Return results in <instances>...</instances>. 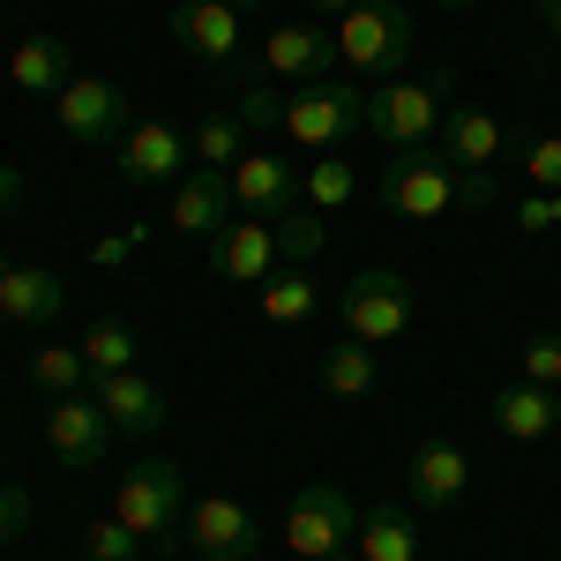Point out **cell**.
<instances>
[{
  "instance_id": "cell-42",
  "label": "cell",
  "mask_w": 561,
  "mask_h": 561,
  "mask_svg": "<svg viewBox=\"0 0 561 561\" xmlns=\"http://www.w3.org/2000/svg\"><path fill=\"white\" fill-rule=\"evenodd\" d=\"M442 8H479V0H442Z\"/></svg>"
},
{
  "instance_id": "cell-35",
  "label": "cell",
  "mask_w": 561,
  "mask_h": 561,
  "mask_svg": "<svg viewBox=\"0 0 561 561\" xmlns=\"http://www.w3.org/2000/svg\"><path fill=\"white\" fill-rule=\"evenodd\" d=\"M23 531H31V494L23 486H0V547L23 539Z\"/></svg>"
},
{
  "instance_id": "cell-4",
  "label": "cell",
  "mask_w": 561,
  "mask_h": 561,
  "mask_svg": "<svg viewBox=\"0 0 561 561\" xmlns=\"http://www.w3.org/2000/svg\"><path fill=\"white\" fill-rule=\"evenodd\" d=\"M113 517L128 524V531H142V539H173L180 517H187V479H180L173 457H142V465H128L121 486H113Z\"/></svg>"
},
{
  "instance_id": "cell-33",
  "label": "cell",
  "mask_w": 561,
  "mask_h": 561,
  "mask_svg": "<svg viewBox=\"0 0 561 561\" xmlns=\"http://www.w3.org/2000/svg\"><path fill=\"white\" fill-rule=\"evenodd\" d=\"M524 180L539 195H561V135H531L524 142Z\"/></svg>"
},
{
  "instance_id": "cell-14",
  "label": "cell",
  "mask_w": 561,
  "mask_h": 561,
  "mask_svg": "<svg viewBox=\"0 0 561 561\" xmlns=\"http://www.w3.org/2000/svg\"><path fill=\"white\" fill-rule=\"evenodd\" d=\"M277 262H285L277 225H262V217H232V225L210 240V270L225 277V285H262Z\"/></svg>"
},
{
  "instance_id": "cell-23",
  "label": "cell",
  "mask_w": 561,
  "mask_h": 561,
  "mask_svg": "<svg viewBox=\"0 0 561 561\" xmlns=\"http://www.w3.org/2000/svg\"><path fill=\"white\" fill-rule=\"evenodd\" d=\"M8 76H15L23 98H60V90L76 83V53H68L60 38H23L15 53H8Z\"/></svg>"
},
{
  "instance_id": "cell-8",
  "label": "cell",
  "mask_w": 561,
  "mask_h": 561,
  "mask_svg": "<svg viewBox=\"0 0 561 561\" xmlns=\"http://www.w3.org/2000/svg\"><path fill=\"white\" fill-rule=\"evenodd\" d=\"M45 449H53L60 472H90V465H105V449H113V420H105V404H98L90 389L53 397V404H45Z\"/></svg>"
},
{
  "instance_id": "cell-21",
  "label": "cell",
  "mask_w": 561,
  "mask_h": 561,
  "mask_svg": "<svg viewBox=\"0 0 561 561\" xmlns=\"http://www.w3.org/2000/svg\"><path fill=\"white\" fill-rule=\"evenodd\" d=\"M359 561H420V510L412 502H375L359 517V539H352Z\"/></svg>"
},
{
  "instance_id": "cell-26",
  "label": "cell",
  "mask_w": 561,
  "mask_h": 561,
  "mask_svg": "<svg viewBox=\"0 0 561 561\" xmlns=\"http://www.w3.org/2000/svg\"><path fill=\"white\" fill-rule=\"evenodd\" d=\"M83 367H90V382L98 375H128L135 367V352H142V337H135V322H121V314H105V322H90L83 330Z\"/></svg>"
},
{
  "instance_id": "cell-40",
  "label": "cell",
  "mask_w": 561,
  "mask_h": 561,
  "mask_svg": "<svg viewBox=\"0 0 561 561\" xmlns=\"http://www.w3.org/2000/svg\"><path fill=\"white\" fill-rule=\"evenodd\" d=\"M531 8H539V23H547V31L561 38V0H531Z\"/></svg>"
},
{
  "instance_id": "cell-32",
  "label": "cell",
  "mask_w": 561,
  "mask_h": 561,
  "mask_svg": "<svg viewBox=\"0 0 561 561\" xmlns=\"http://www.w3.org/2000/svg\"><path fill=\"white\" fill-rule=\"evenodd\" d=\"M240 128H248V135H270V128H277V135H285V90H270L255 76V83L240 90Z\"/></svg>"
},
{
  "instance_id": "cell-45",
  "label": "cell",
  "mask_w": 561,
  "mask_h": 561,
  "mask_svg": "<svg viewBox=\"0 0 561 561\" xmlns=\"http://www.w3.org/2000/svg\"><path fill=\"white\" fill-rule=\"evenodd\" d=\"M0 270H8V255H0Z\"/></svg>"
},
{
  "instance_id": "cell-7",
  "label": "cell",
  "mask_w": 561,
  "mask_h": 561,
  "mask_svg": "<svg viewBox=\"0 0 561 561\" xmlns=\"http://www.w3.org/2000/svg\"><path fill=\"white\" fill-rule=\"evenodd\" d=\"M382 210L389 217H412V225H427V217L457 210V165L420 142V150H397L382 165Z\"/></svg>"
},
{
  "instance_id": "cell-25",
  "label": "cell",
  "mask_w": 561,
  "mask_h": 561,
  "mask_svg": "<svg viewBox=\"0 0 561 561\" xmlns=\"http://www.w3.org/2000/svg\"><path fill=\"white\" fill-rule=\"evenodd\" d=\"M382 382V367H375V345H359V337H337V345H322V389L330 397H375Z\"/></svg>"
},
{
  "instance_id": "cell-2",
  "label": "cell",
  "mask_w": 561,
  "mask_h": 561,
  "mask_svg": "<svg viewBox=\"0 0 561 561\" xmlns=\"http://www.w3.org/2000/svg\"><path fill=\"white\" fill-rule=\"evenodd\" d=\"M352 539H359L352 494L337 486V479H307L300 494H293V510H285V547H293L300 561H359Z\"/></svg>"
},
{
  "instance_id": "cell-37",
  "label": "cell",
  "mask_w": 561,
  "mask_h": 561,
  "mask_svg": "<svg viewBox=\"0 0 561 561\" xmlns=\"http://www.w3.org/2000/svg\"><path fill=\"white\" fill-rule=\"evenodd\" d=\"M135 248H142V225H128V232H113V240H98V248H90V262H105V270H113V262H128Z\"/></svg>"
},
{
  "instance_id": "cell-47",
  "label": "cell",
  "mask_w": 561,
  "mask_h": 561,
  "mask_svg": "<svg viewBox=\"0 0 561 561\" xmlns=\"http://www.w3.org/2000/svg\"><path fill=\"white\" fill-rule=\"evenodd\" d=\"M195 561H203V554H195Z\"/></svg>"
},
{
  "instance_id": "cell-15",
  "label": "cell",
  "mask_w": 561,
  "mask_h": 561,
  "mask_svg": "<svg viewBox=\"0 0 561 561\" xmlns=\"http://www.w3.org/2000/svg\"><path fill=\"white\" fill-rule=\"evenodd\" d=\"M457 173H502V150H510V128L479 105H449L442 113V142H434Z\"/></svg>"
},
{
  "instance_id": "cell-10",
  "label": "cell",
  "mask_w": 561,
  "mask_h": 561,
  "mask_svg": "<svg viewBox=\"0 0 561 561\" xmlns=\"http://www.w3.org/2000/svg\"><path fill=\"white\" fill-rule=\"evenodd\" d=\"M128 90L105 83V76H76V83L53 98V121L68 142H113V135H128Z\"/></svg>"
},
{
  "instance_id": "cell-46",
  "label": "cell",
  "mask_w": 561,
  "mask_h": 561,
  "mask_svg": "<svg viewBox=\"0 0 561 561\" xmlns=\"http://www.w3.org/2000/svg\"><path fill=\"white\" fill-rule=\"evenodd\" d=\"M293 561H300V554H293Z\"/></svg>"
},
{
  "instance_id": "cell-11",
  "label": "cell",
  "mask_w": 561,
  "mask_h": 561,
  "mask_svg": "<svg viewBox=\"0 0 561 561\" xmlns=\"http://www.w3.org/2000/svg\"><path fill=\"white\" fill-rule=\"evenodd\" d=\"M187 173H195V150L173 121H142L121 135V180L128 187H180Z\"/></svg>"
},
{
  "instance_id": "cell-39",
  "label": "cell",
  "mask_w": 561,
  "mask_h": 561,
  "mask_svg": "<svg viewBox=\"0 0 561 561\" xmlns=\"http://www.w3.org/2000/svg\"><path fill=\"white\" fill-rule=\"evenodd\" d=\"M352 8H359V0H314V23H322V15H330V23H345Z\"/></svg>"
},
{
  "instance_id": "cell-1",
  "label": "cell",
  "mask_w": 561,
  "mask_h": 561,
  "mask_svg": "<svg viewBox=\"0 0 561 561\" xmlns=\"http://www.w3.org/2000/svg\"><path fill=\"white\" fill-rule=\"evenodd\" d=\"M449 68H434V76H389V83L367 90V135L389 142V150H420L442 135V98H449Z\"/></svg>"
},
{
  "instance_id": "cell-9",
  "label": "cell",
  "mask_w": 561,
  "mask_h": 561,
  "mask_svg": "<svg viewBox=\"0 0 561 561\" xmlns=\"http://www.w3.org/2000/svg\"><path fill=\"white\" fill-rule=\"evenodd\" d=\"M180 531H187V547H195L203 561H255L262 554L255 510H248V502H232V494H203V502H187Z\"/></svg>"
},
{
  "instance_id": "cell-31",
  "label": "cell",
  "mask_w": 561,
  "mask_h": 561,
  "mask_svg": "<svg viewBox=\"0 0 561 561\" xmlns=\"http://www.w3.org/2000/svg\"><path fill=\"white\" fill-rule=\"evenodd\" d=\"M322 240H330L322 210H285V217H277V248H285V262H314V255H322Z\"/></svg>"
},
{
  "instance_id": "cell-22",
  "label": "cell",
  "mask_w": 561,
  "mask_h": 561,
  "mask_svg": "<svg viewBox=\"0 0 561 561\" xmlns=\"http://www.w3.org/2000/svg\"><path fill=\"white\" fill-rule=\"evenodd\" d=\"M561 427V389H539V382H517L494 397V434L502 442H547Z\"/></svg>"
},
{
  "instance_id": "cell-43",
  "label": "cell",
  "mask_w": 561,
  "mask_h": 561,
  "mask_svg": "<svg viewBox=\"0 0 561 561\" xmlns=\"http://www.w3.org/2000/svg\"><path fill=\"white\" fill-rule=\"evenodd\" d=\"M554 225H561V195H554Z\"/></svg>"
},
{
  "instance_id": "cell-19",
  "label": "cell",
  "mask_w": 561,
  "mask_h": 561,
  "mask_svg": "<svg viewBox=\"0 0 561 561\" xmlns=\"http://www.w3.org/2000/svg\"><path fill=\"white\" fill-rule=\"evenodd\" d=\"M60 277L53 270H31V262H8L0 270V314H8V330H45V322H60Z\"/></svg>"
},
{
  "instance_id": "cell-18",
  "label": "cell",
  "mask_w": 561,
  "mask_h": 561,
  "mask_svg": "<svg viewBox=\"0 0 561 561\" xmlns=\"http://www.w3.org/2000/svg\"><path fill=\"white\" fill-rule=\"evenodd\" d=\"M173 38L195 53V60H232L240 68V8H225V0H180L173 8Z\"/></svg>"
},
{
  "instance_id": "cell-20",
  "label": "cell",
  "mask_w": 561,
  "mask_h": 561,
  "mask_svg": "<svg viewBox=\"0 0 561 561\" xmlns=\"http://www.w3.org/2000/svg\"><path fill=\"white\" fill-rule=\"evenodd\" d=\"M412 510H457L465 502V486H472V465H465V449H449V442H420L412 449Z\"/></svg>"
},
{
  "instance_id": "cell-44",
  "label": "cell",
  "mask_w": 561,
  "mask_h": 561,
  "mask_svg": "<svg viewBox=\"0 0 561 561\" xmlns=\"http://www.w3.org/2000/svg\"><path fill=\"white\" fill-rule=\"evenodd\" d=\"M0 337H8V314H0Z\"/></svg>"
},
{
  "instance_id": "cell-34",
  "label": "cell",
  "mask_w": 561,
  "mask_h": 561,
  "mask_svg": "<svg viewBox=\"0 0 561 561\" xmlns=\"http://www.w3.org/2000/svg\"><path fill=\"white\" fill-rule=\"evenodd\" d=\"M524 382H539V389H561V337H554V330H539V337H524Z\"/></svg>"
},
{
  "instance_id": "cell-16",
  "label": "cell",
  "mask_w": 561,
  "mask_h": 561,
  "mask_svg": "<svg viewBox=\"0 0 561 561\" xmlns=\"http://www.w3.org/2000/svg\"><path fill=\"white\" fill-rule=\"evenodd\" d=\"M90 397L105 404L113 434H135V442H142V434H158L165 420H173L165 389L150 382V375H135V367H128V375H98V382H90Z\"/></svg>"
},
{
  "instance_id": "cell-29",
  "label": "cell",
  "mask_w": 561,
  "mask_h": 561,
  "mask_svg": "<svg viewBox=\"0 0 561 561\" xmlns=\"http://www.w3.org/2000/svg\"><path fill=\"white\" fill-rule=\"evenodd\" d=\"M31 389H38L45 404H53V397H76V389H90L83 352H76V345H45L38 359H31Z\"/></svg>"
},
{
  "instance_id": "cell-27",
  "label": "cell",
  "mask_w": 561,
  "mask_h": 561,
  "mask_svg": "<svg viewBox=\"0 0 561 561\" xmlns=\"http://www.w3.org/2000/svg\"><path fill=\"white\" fill-rule=\"evenodd\" d=\"M187 150H195V165L232 173V165L248 158V128H240V113H203V121H195V135H187Z\"/></svg>"
},
{
  "instance_id": "cell-30",
  "label": "cell",
  "mask_w": 561,
  "mask_h": 561,
  "mask_svg": "<svg viewBox=\"0 0 561 561\" xmlns=\"http://www.w3.org/2000/svg\"><path fill=\"white\" fill-rule=\"evenodd\" d=\"M142 547H150V539H142V531H128L113 510L83 524V561H142Z\"/></svg>"
},
{
  "instance_id": "cell-5",
  "label": "cell",
  "mask_w": 561,
  "mask_h": 561,
  "mask_svg": "<svg viewBox=\"0 0 561 561\" xmlns=\"http://www.w3.org/2000/svg\"><path fill=\"white\" fill-rule=\"evenodd\" d=\"M352 128H367V90H352L345 76H314L285 98V135L300 150H337Z\"/></svg>"
},
{
  "instance_id": "cell-13",
  "label": "cell",
  "mask_w": 561,
  "mask_h": 561,
  "mask_svg": "<svg viewBox=\"0 0 561 561\" xmlns=\"http://www.w3.org/2000/svg\"><path fill=\"white\" fill-rule=\"evenodd\" d=\"M232 217H240V203H232V173L195 165V173L173 187V210H165V225H173L180 240H217Z\"/></svg>"
},
{
  "instance_id": "cell-3",
  "label": "cell",
  "mask_w": 561,
  "mask_h": 561,
  "mask_svg": "<svg viewBox=\"0 0 561 561\" xmlns=\"http://www.w3.org/2000/svg\"><path fill=\"white\" fill-rule=\"evenodd\" d=\"M337 60L359 68V76H375V83H389L412 60V15H404V0H359L337 23Z\"/></svg>"
},
{
  "instance_id": "cell-17",
  "label": "cell",
  "mask_w": 561,
  "mask_h": 561,
  "mask_svg": "<svg viewBox=\"0 0 561 561\" xmlns=\"http://www.w3.org/2000/svg\"><path fill=\"white\" fill-rule=\"evenodd\" d=\"M262 68L270 76H293V83L337 76V31H322V23H277L262 38Z\"/></svg>"
},
{
  "instance_id": "cell-28",
  "label": "cell",
  "mask_w": 561,
  "mask_h": 561,
  "mask_svg": "<svg viewBox=\"0 0 561 561\" xmlns=\"http://www.w3.org/2000/svg\"><path fill=\"white\" fill-rule=\"evenodd\" d=\"M300 195H307V210H345L352 195H359V173H352L337 150H322V165H300Z\"/></svg>"
},
{
  "instance_id": "cell-12",
  "label": "cell",
  "mask_w": 561,
  "mask_h": 561,
  "mask_svg": "<svg viewBox=\"0 0 561 561\" xmlns=\"http://www.w3.org/2000/svg\"><path fill=\"white\" fill-rule=\"evenodd\" d=\"M232 203H240V217L277 225L285 210H300V165L277 158V150H248V158L232 165Z\"/></svg>"
},
{
  "instance_id": "cell-24",
  "label": "cell",
  "mask_w": 561,
  "mask_h": 561,
  "mask_svg": "<svg viewBox=\"0 0 561 561\" xmlns=\"http://www.w3.org/2000/svg\"><path fill=\"white\" fill-rule=\"evenodd\" d=\"M314 307H322V285L307 277L300 262H277V270L262 277V322H277V330H300Z\"/></svg>"
},
{
  "instance_id": "cell-41",
  "label": "cell",
  "mask_w": 561,
  "mask_h": 561,
  "mask_svg": "<svg viewBox=\"0 0 561 561\" xmlns=\"http://www.w3.org/2000/svg\"><path fill=\"white\" fill-rule=\"evenodd\" d=\"M225 8H240V15H248V8H270V0H225Z\"/></svg>"
},
{
  "instance_id": "cell-38",
  "label": "cell",
  "mask_w": 561,
  "mask_h": 561,
  "mask_svg": "<svg viewBox=\"0 0 561 561\" xmlns=\"http://www.w3.org/2000/svg\"><path fill=\"white\" fill-rule=\"evenodd\" d=\"M23 210V165H0V225Z\"/></svg>"
},
{
  "instance_id": "cell-36",
  "label": "cell",
  "mask_w": 561,
  "mask_h": 561,
  "mask_svg": "<svg viewBox=\"0 0 561 561\" xmlns=\"http://www.w3.org/2000/svg\"><path fill=\"white\" fill-rule=\"evenodd\" d=\"M517 232H554V195H539V187H531V195H517Z\"/></svg>"
},
{
  "instance_id": "cell-6",
  "label": "cell",
  "mask_w": 561,
  "mask_h": 561,
  "mask_svg": "<svg viewBox=\"0 0 561 561\" xmlns=\"http://www.w3.org/2000/svg\"><path fill=\"white\" fill-rule=\"evenodd\" d=\"M412 277L404 270H359L345 293H337V314H345V337L359 345H397L412 330Z\"/></svg>"
}]
</instances>
